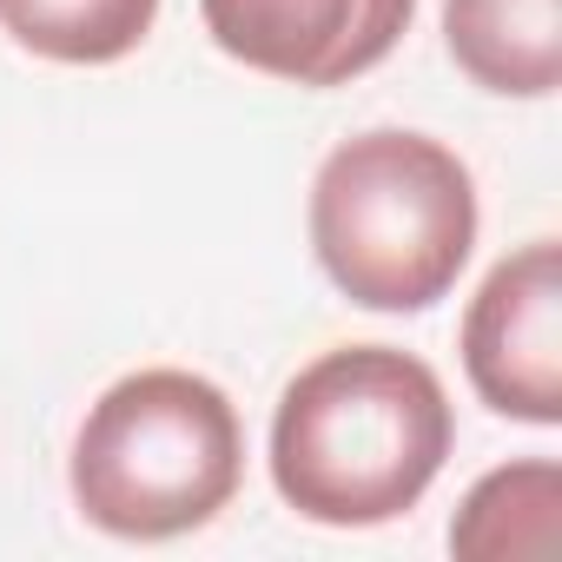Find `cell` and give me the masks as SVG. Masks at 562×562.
I'll return each instance as SVG.
<instances>
[{"label": "cell", "instance_id": "1", "mask_svg": "<svg viewBox=\"0 0 562 562\" xmlns=\"http://www.w3.org/2000/svg\"><path fill=\"white\" fill-rule=\"evenodd\" d=\"M457 443L443 378L397 345L312 358L271 411V490L318 529H378L424 503Z\"/></svg>", "mask_w": 562, "mask_h": 562}, {"label": "cell", "instance_id": "2", "mask_svg": "<svg viewBox=\"0 0 562 562\" xmlns=\"http://www.w3.org/2000/svg\"><path fill=\"white\" fill-rule=\"evenodd\" d=\"M305 225L325 278L351 305L404 318L457 292L483 212L470 166L443 139L371 126L325 153Z\"/></svg>", "mask_w": 562, "mask_h": 562}, {"label": "cell", "instance_id": "3", "mask_svg": "<svg viewBox=\"0 0 562 562\" xmlns=\"http://www.w3.org/2000/svg\"><path fill=\"white\" fill-rule=\"evenodd\" d=\"M245 483L238 404L179 364L126 371L74 430V509L120 542H172L205 529Z\"/></svg>", "mask_w": 562, "mask_h": 562}, {"label": "cell", "instance_id": "4", "mask_svg": "<svg viewBox=\"0 0 562 562\" xmlns=\"http://www.w3.org/2000/svg\"><path fill=\"white\" fill-rule=\"evenodd\" d=\"M470 391L509 417L555 430L562 424V245L529 238L490 265L457 331Z\"/></svg>", "mask_w": 562, "mask_h": 562}, {"label": "cell", "instance_id": "5", "mask_svg": "<svg viewBox=\"0 0 562 562\" xmlns=\"http://www.w3.org/2000/svg\"><path fill=\"white\" fill-rule=\"evenodd\" d=\"M212 47L285 87H345L397 54L417 0H199Z\"/></svg>", "mask_w": 562, "mask_h": 562}, {"label": "cell", "instance_id": "6", "mask_svg": "<svg viewBox=\"0 0 562 562\" xmlns=\"http://www.w3.org/2000/svg\"><path fill=\"white\" fill-rule=\"evenodd\" d=\"M450 60L503 100H549L562 87V0H443Z\"/></svg>", "mask_w": 562, "mask_h": 562}, {"label": "cell", "instance_id": "7", "mask_svg": "<svg viewBox=\"0 0 562 562\" xmlns=\"http://www.w3.org/2000/svg\"><path fill=\"white\" fill-rule=\"evenodd\" d=\"M555 509H562V463L522 457L496 463L470 483V496L450 516V549L463 562H503V555H549L555 549Z\"/></svg>", "mask_w": 562, "mask_h": 562}, {"label": "cell", "instance_id": "8", "mask_svg": "<svg viewBox=\"0 0 562 562\" xmlns=\"http://www.w3.org/2000/svg\"><path fill=\"white\" fill-rule=\"evenodd\" d=\"M159 0H0V34L54 67H113L146 47Z\"/></svg>", "mask_w": 562, "mask_h": 562}]
</instances>
